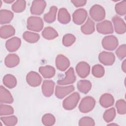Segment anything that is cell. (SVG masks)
Wrapping results in <instances>:
<instances>
[{"label":"cell","mask_w":126,"mask_h":126,"mask_svg":"<svg viewBox=\"0 0 126 126\" xmlns=\"http://www.w3.org/2000/svg\"><path fill=\"white\" fill-rule=\"evenodd\" d=\"M116 116V110L114 107L110 108L106 110L103 115L104 120L107 122L109 123L112 122Z\"/></svg>","instance_id":"cell-33"},{"label":"cell","mask_w":126,"mask_h":126,"mask_svg":"<svg viewBox=\"0 0 126 126\" xmlns=\"http://www.w3.org/2000/svg\"><path fill=\"white\" fill-rule=\"evenodd\" d=\"M58 21L62 24H67L71 20V16L67 10L65 8L59 9L58 14Z\"/></svg>","instance_id":"cell-23"},{"label":"cell","mask_w":126,"mask_h":126,"mask_svg":"<svg viewBox=\"0 0 126 126\" xmlns=\"http://www.w3.org/2000/svg\"><path fill=\"white\" fill-rule=\"evenodd\" d=\"M64 78L57 81V84L60 85H66L74 83L76 79L74 68L70 67L66 72Z\"/></svg>","instance_id":"cell-7"},{"label":"cell","mask_w":126,"mask_h":126,"mask_svg":"<svg viewBox=\"0 0 126 126\" xmlns=\"http://www.w3.org/2000/svg\"><path fill=\"white\" fill-rule=\"evenodd\" d=\"M115 106L118 114L125 115L126 113V102L124 99H120L117 100Z\"/></svg>","instance_id":"cell-38"},{"label":"cell","mask_w":126,"mask_h":126,"mask_svg":"<svg viewBox=\"0 0 126 126\" xmlns=\"http://www.w3.org/2000/svg\"><path fill=\"white\" fill-rule=\"evenodd\" d=\"M80 96L78 92H74L67 97L63 102V107L67 110H71L74 109L78 103Z\"/></svg>","instance_id":"cell-2"},{"label":"cell","mask_w":126,"mask_h":126,"mask_svg":"<svg viewBox=\"0 0 126 126\" xmlns=\"http://www.w3.org/2000/svg\"><path fill=\"white\" fill-rule=\"evenodd\" d=\"M20 58L19 56L15 54H9L7 55L4 59L5 65L8 68H13L19 64Z\"/></svg>","instance_id":"cell-19"},{"label":"cell","mask_w":126,"mask_h":126,"mask_svg":"<svg viewBox=\"0 0 126 126\" xmlns=\"http://www.w3.org/2000/svg\"><path fill=\"white\" fill-rule=\"evenodd\" d=\"M74 90V87L73 85L67 86H56L55 94L59 99H62L69 94Z\"/></svg>","instance_id":"cell-14"},{"label":"cell","mask_w":126,"mask_h":126,"mask_svg":"<svg viewBox=\"0 0 126 126\" xmlns=\"http://www.w3.org/2000/svg\"><path fill=\"white\" fill-rule=\"evenodd\" d=\"M115 31L119 34H122L126 32V26L125 22L122 18L119 16H115L112 19Z\"/></svg>","instance_id":"cell-13"},{"label":"cell","mask_w":126,"mask_h":126,"mask_svg":"<svg viewBox=\"0 0 126 126\" xmlns=\"http://www.w3.org/2000/svg\"><path fill=\"white\" fill-rule=\"evenodd\" d=\"M58 8L56 6H52L50 7L49 12L44 14L43 19L47 23H52L54 22L56 18V14Z\"/></svg>","instance_id":"cell-29"},{"label":"cell","mask_w":126,"mask_h":126,"mask_svg":"<svg viewBox=\"0 0 126 126\" xmlns=\"http://www.w3.org/2000/svg\"><path fill=\"white\" fill-rule=\"evenodd\" d=\"M38 71L39 73L44 78H51L56 73V70L55 68L51 65H45L44 66H40Z\"/></svg>","instance_id":"cell-21"},{"label":"cell","mask_w":126,"mask_h":126,"mask_svg":"<svg viewBox=\"0 0 126 126\" xmlns=\"http://www.w3.org/2000/svg\"><path fill=\"white\" fill-rule=\"evenodd\" d=\"M101 44L102 47L105 50L113 51L118 47L119 41L118 38L114 35H107L103 38Z\"/></svg>","instance_id":"cell-5"},{"label":"cell","mask_w":126,"mask_h":126,"mask_svg":"<svg viewBox=\"0 0 126 126\" xmlns=\"http://www.w3.org/2000/svg\"><path fill=\"white\" fill-rule=\"evenodd\" d=\"M122 69L125 73L126 72V60H124V61L122 63Z\"/></svg>","instance_id":"cell-43"},{"label":"cell","mask_w":126,"mask_h":126,"mask_svg":"<svg viewBox=\"0 0 126 126\" xmlns=\"http://www.w3.org/2000/svg\"><path fill=\"white\" fill-rule=\"evenodd\" d=\"M14 113V109L10 105L2 104L0 105V115H9Z\"/></svg>","instance_id":"cell-39"},{"label":"cell","mask_w":126,"mask_h":126,"mask_svg":"<svg viewBox=\"0 0 126 126\" xmlns=\"http://www.w3.org/2000/svg\"><path fill=\"white\" fill-rule=\"evenodd\" d=\"M87 12L85 9H77L73 13V21L76 25H81L85 21L87 17Z\"/></svg>","instance_id":"cell-11"},{"label":"cell","mask_w":126,"mask_h":126,"mask_svg":"<svg viewBox=\"0 0 126 126\" xmlns=\"http://www.w3.org/2000/svg\"><path fill=\"white\" fill-rule=\"evenodd\" d=\"M3 85L9 89H12L17 85V81L16 77L10 74L5 75L2 79Z\"/></svg>","instance_id":"cell-27"},{"label":"cell","mask_w":126,"mask_h":126,"mask_svg":"<svg viewBox=\"0 0 126 126\" xmlns=\"http://www.w3.org/2000/svg\"><path fill=\"white\" fill-rule=\"evenodd\" d=\"M56 65L58 69L61 71H64L69 66L70 61L67 57L60 54L56 58Z\"/></svg>","instance_id":"cell-15"},{"label":"cell","mask_w":126,"mask_h":126,"mask_svg":"<svg viewBox=\"0 0 126 126\" xmlns=\"http://www.w3.org/2000/svg\"><path fill=\"white\" fill-rule=\"evenodd\" d=\"M46 6L45 0H33L30 8L31 14L35 15H40L43 13Z\"/></svg>","instance_id":"cell-8"},{"label":"cell","mask_w":126,"mask_h":126,"mask_svg":"<svg viewBox=\"0 0 126 126\" xmlns=\"http://www.w3.org/2000/svg\"><path fill=\"white\" fill-rule=\"evenodd\" d=\"M96 28L98 32L103 34H111L114 32L112 23L106 20L98 23L96 25Z\"/></svg>","instance_id":"cell-6"},{"label":"cell","mask_w":126,"mask_h":126,"mask_svg":"<svg viewBox=\"0 0 126 126\" xmlns=\"http://www.w3.org/2000/svg\"><path fill=\"white\" fill-rule=\"evenodd\" d=\"M98 60L101 63L105 65H111L115 61V56L112 52L103 51L99 53Z\"/></svg>","instance_id":"cell-10"},{"label":"cell","mask_w":126,"mask_h":126,"mask_svg":"<svg viewBox=\"0 0 126 126\" xmlns=\"http://www.w3.org/2000/svg\"><path fill=\"white\" fill-rule=\"evenodd\" d=\"M26 6V1L23 0H18L15 1L12 5V10L16 13H21L25 10Z\"/></svg>","instance_id":"cell-31"},{"label":"cell","mask_w":126,"mask_h":126,"mask_svg":"<svg viewBox=\"0 0 126 126\" xmlns=\"http://www.w3.org/2000/svg\"><path fill=\"white\" fill-rule=\"evenodd\" d=\"M26 81L30 86L36 87L40 85L42 82V78L38 73L32 71L27 74Z\"/></svg>","instance_id":"cell-9"},{"label":"cell","mask_w":126,"mask_h":126,"mask_svg":"<svg viewBox=\"0 0 126 126\" xmlns=\"http://www.w3.org/2000/svg\"><path fill=\"white\" fill-rule=\"evenodd\" d=\"M114 101L113 96L109 93L103 94L99 98V103L104 108H108L113 106Z\"/></svg>","instance_id":"cell-20"},{"label":"cell","mask_w":126,"mask_h":126,"mask_svg":"<svg viewBox=\"0 0 126 126\" xmlns=\"http://www.w3.org/2000/svg\"><path fill=\"white\" fill-rule=\"evenodd\" d=\"M78 125L80 126H94L95 125V122L92 118L85 116L80 119Z\"/></svg>","instance_id":"cell-40"},{"label":"cell","mask_w":126,"mask_h":126,"mask_svg":"<svg viewBox=\"0 0 126 126\" xmlns=\"http://www.w3.org/2000/svg\"><path fill=\"white\" fill-rule=\"evenodd\" d=\"M75 70L80 77L85 78L90 73V66L85 62H80L76 65Z\"/></svg>","instance_id":"cell-12"},{"label":"cell","mask_w":126,"mask_h":126,"mask_svg":"<svg viewBox=\"0 0 126 126\" xmlns=\"http://www.w3.org/2000/svg\"><path fill=\"white\" fill-rule=\"evenodd\" d=\"M23 37L25 41L30 43H36L40 38V36L38 33L29 31L25 32L23 34Z\"/></svg>","instance_id":"cell-30"},{"label":"cell","mask_w":126,"mask_h":126,"mask_svg":"<svg viewBox=\"0 0 126 126\" xmlns=\"http://www.w3.org/2000/svg\"><path fill=\"white\" fill-rule=\"evenodd\" d=\"M55 83L51 80H45L42 83L41 86L43 94L46 97L51 96L54 91Z\"/></svg>","instance_id":"cell-16"},{"label":"cell","mask_w":126,"mask_h":126,"mask_svg":"<svg viewBox=\"0 0 126 126\" xmlns=\"http://www.w3.org/2000/svg\"><path fill=\"white\" fill-rule=\"evenodd\" d=\"M3 1L7 3H12L13 2H14V0H3Z\"/></svg>","instance_id":"cell-44"},{"label":"cell","mask_w":126,"mask_h":126,"mask_svg":"<svg viewBox=\"0 0 126 126\" xmlns=\"http://www.w3.org/2000/svg\"><path fill=\"white\" fill-rule=\"evenodd\" d=\"M76 38L75 36L71 33H67L63 35L62 40L63 44L66 47H69L72 45L75 41Z\"/></svg>","instance_id":"cell-36"},{"label":"cell","mask_w":126,"mask_h":126,"mask_svg":"<svg viewBox=\"0 0 126 126\" xmlns=\"http://www.w3.org/2000/svg\"><path fill=\"white\" fill-rule=\"evenodd\" d=\"M92 73L94 76L96 78L103 77L105 73V70L103 66L100 64L94 65L92 68Z\"/></svg>","instance_id":"cell-32"},{"label":"cell","mask_w":126,"mask_h":126,"mask_svg":"<svg viewBox=\"0 0 126 126\" xmlns=\"http://www.w3.org/2000/svg\"><path fill=\"white\" fill-rule=\"evenodd\" d=\"M21 44V39L17 37H13L8 39L5 43V47L8 51L13 52L17 51Z\"/></svg>","instance_id":"cell-17"},{"label":"cell","mask_w":126,"mask_h":126,"mask_svg":"<svg viewBox=\"0 0 126 126\" xmlns=\"http://www.w3.org/2000/svg\"><path fill=\"white\" fill-rule=\"evenodd\" d=\"M43 21L40 17L37 16H31L27 19V28L30 31L39 32L43 29Z\"/></svg>","instance_id":"cell-1"},{"label":"cell","mask_w":126,"mask_h":126,"mask_svg":"<svg viewBox=\"0 0 126 126\" xmlns=\"http://www.w3.org/2000/svg\"><path fill=\"white\" fill-rule=\"evenodd\" d=\"M42 36L46 39L53 40L58 36V33L52 27H47L44 29L42 32Z\"/></svg>","instance_id":"cell-28"},{"label":"cell","mask_w":126,"mask_h":126,"mask_svg":"<svg viewBox=\"0 0 126 126\" xmlns=\"http://www.w3.org/2000/svg\"><path fill=\"white\" fill-rule=\"evenodd\" d=\"M0 120L3 123L4 125L6 126H14L16 125L18 122L17 117L14 115L7 117H1Z\"/></svg>","instance_id":"cell-35"},{"label":"cell","mask_w":126,"mask_h":126,"mask_svg":"<svg viewBox=\"0 0 126 126\" xmlns=\"http://www.w3.org/2000/svg\"><path fill=\"white\" fill-rule=\"evenodd\" d=\"M89 13L92 19L96 22L103 20L106 15L105 9L99 4H94L92 6L90 9Z\"/></svg>","instance_id":"cell-4"},{"label":"cell","mask_w":126,"mask_h":126,"mask_svg":"<svg viewBox=\"0 0 126 126\" xmlns=\"http://www.w3.org/2000/svg\"><path fill=\"white\" fill-rule=\"evenodd\" d=\"M71 2L76 7H79L84 6L86 3L87 0H72Z\"/></svg>","instance_id":"cell-42"},{"label":"cell","mask_w":126,"mask_h":126,"mask_svg":"<svg viewBox=\"0 0 126 126\" xmlns=\"http://www.w3.org/2000/svg\"><path fill=\"white\" fill-rule=\"evenodd\" d=\"M0 102L1 103H12L13 98L10 92L2 86L0 87Z\"/></svg>","instance_id":"cell-18"},{"label":"cell","mask_w":126,"mask_h":126,"mask_svg":"<svg viewBox=\"0 0 126 126\" xmlns=\"http://www.w3.org/2000/svg\"><path fill=\"white\" fill-rule=\"evenodd\" d=\"M42 124L46 126H51L55 124L56 119L54 116L51 114L47 113L44 114L42 117Z\"/></svg>","instance_id":"cell-34"},{"label":"cell","mask_w":126,"mask_h":126,"mask_svg":"<svg viewBox=\"0 0 126 126\" xmlns=\"http://www.w3.org/2000/svg\"><path fill=\"white\" fill-rule=\"evenodd\" d=\"M81 31L85 34H91L95 31V24L94 22L90 18H88L86 23L81 26Z\"/></svg>","instance_id":"cell-24"},{"label":"cell","mask_w":126,"mask_h":126,"mask_svg":"<svg viewBox=\"0 0 126 126\" xmlns=\"http://www.w3.org/2000/svg\"><path fill=\"white\" fill-rule=\"evenodd\" d=\"M115 9L118 15H125L126 14V1L123 0L116 4Z\"/></svg>","instance_id":"cell-37"},{"label":"cell","mask_w":126,"mask_h":126,"mask_svg":"<svg viewBox=\"0 0 126 126\" xmlns=\"http://www.w3.org/2000/svg\"><path fill=\"white\" fill-rule=\"evenodd\" d=\"M14 17L12 12L9 10L1 9L0 10V23L1 25L9 23Z\"/></svg>","instance_id":"cell-25"},{"label":"cell","mask_w":126,"mask_h":126,"mask_svg":"<svg viewBox=\"0 0 126 126\" xmlns=\"http://www.w3.org/2000/svg\"><path fill=\"white\" fill-rule=\"evenodd\" d=\"M77 87L80 92L86 94L91 90L92 83L88 80H80L77 82Z\"/></svg>","instance_id":"cell-26"},{"label":"cell","mask_w":126,"mask_h":126,"mask_svg":"<svg viewBox=\"0 0 126 126\" xmlns=\"http://www.w3.org/2000/svg\"><path fill=\"white\" fill-rule=\"evenodd\" d=\"M95 105V100L94 98L91 96H87L81 100L78 108L81 112L87 113L92 111Z\"/></svg>","instance_id":"cell-3"},{"label":"cell","mask_w":126,"mask_h":126,"mask_svg":"<svg viewBox=\"0 0 126 126\" xmlns=\"http://www.w3.org/2000/svg\"><path fill=\"white\" fill-rule=\"evenodd\" d=\"M15 33V30L14 28L10 25H4L0 27V36L3 39L8 38Z\"/></svg>","instance_id":"cell-22"},{"label":"cell","mask_w":126,"mask_h":126,"mask_svg":"<svg viewBox=\"0 0 126 126\" xmlns=\"http://www.w3.org/2000/svg\"><path fill=\"white\" fill-rule=\"evenodd\" d=\"M115 53L117 57L120 60L124 59L126 56V45L124 44L120 46L116 50Z\"/></svg>","instance_id":"cell-41"}]
</instances>
